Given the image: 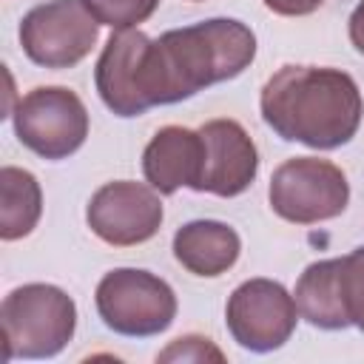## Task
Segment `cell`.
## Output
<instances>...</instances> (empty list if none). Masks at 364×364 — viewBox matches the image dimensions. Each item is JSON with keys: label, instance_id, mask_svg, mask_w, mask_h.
Instances as JSON below:
<instances>
[{"label": "cell", "instance_id": "cell-13", "mask_svg": "<svg viewBox=\"0 0 364 364\" xmlns=\"http://www.w3.org/2000/svg\"><path fill=\"white\" fill-rule=\"evenodd\" d=\"M242 253L239 233L216 219H193L173 233V256L176 262L202 279H213L228 273Z\"/></svg>", "mask_w": 364, "mask_h": 364}, {"label": "cell", "instance_id": "cell-10", "mask_svg": "<svg viewBox=\"0 0 364 364\" xmlns=\"http://www.w3.org/2000/svg\"><path fill=\"white\" fill-rule=\"evenodd\" d=\"M205 156L199 173V193L239 196L245 193L259 171V154L250 134L236 119H210L199 128Z\"/></svg>", "mask_w": 364, "mask_h": 364}, {"label": "cell", "instance_id": "cell-17", "mask_svg": "<svg viewBox=\"0 0 364 364\" xmlns=\"http://www.w3.org/2000/svg\"><path fill=\"white\" fill-rule=\"evenodd\" d=\"M341 296L350 324L364 333V245L341 256Z\"/></svg>", "mask_w": 364, "mask_h": 364}, {"label": "cell", "instance_id": "cell-4", "mask_svg": "<svg viewBox=\"0 0 364 364\" xmlns=\"http://www.w3.org/2000/svg\"><path fill=\"white\" fill-rule=\"evenodd\" d=\"M94 301L102 324L128 338L159 336L176 318V296L171 284L136 267L105 273L97 284Z\"/></svg>", "mask_w": 364, "mask_h": 364}, {"label": "cell", "instance_id": "cell-21", "mask_svg": "<svg viewBox=\"0 0 364 364\" xmlns=\"http://www.w3.org/2000/svg\"><path fill=\"white\" fill-rule=\"evenodd\" d=\"M193 3H199V0H193Z\"/></svg>", "mask_w": 364, "mask_h": 364}, {"label": "cell", "instance_id": "cell-6", "mask_svg": "<svg viewBox=\"0 0 364 364\" xmlns=\"http://www.w3.org/2000/svg\"><path fill=\"white\" fill-rule=\"evenodd\" d=\"M14 134L43 159H65L82 148L88 136V111L65 85H37L17 100Z\"/></svg>", "mask_w": 364, "mask_h": 364}, {"label": "cell", "instance_id": "cell-20", "mask_svg": "<svg viewBox=\"0 0 364 364\" xmlns=\"http://www.w3.org/2000/svg\"><path fill=\"white\" fill-rule=\"evenodd\" d=\"M350 43L355 46L358 54H364V0L350 14Z\"/></svg>", "mask_w": 364, "mask_h": 364}, {"label": "cell", "instance_id": "cell-12", "mask_svg": "<svg viewBox=\"0 0 364 364\" xmlns=\"http://www.w3.org/2000/svg\"><path fill=\"white\" fill-rule=\"evenodd\" d=\"M202 134L182 128V125H165L154 134V139L142 151V173L154 191L162 196L176 193L182 185L193 188L199 185L202 173Z\"/></svg>", "mask_w": 364, "mask_h": 364}, {"label": "cell", "instance_id": "cell-7", "mask_svg": "<svg viewBox=\"0 0 364 364\" xmlns=\"http://www.w3.org/2000/svg\"><path fill=\"white\" fill-rule=\"evenodd\" d=\"M100 37V23L82 0H48L34 6L20 23V46L34 65L71 68L88 57Z\"/></svg>", "mask_w": 364, "mask_h": 364}, {"label": "cell", "instance_id": "cell-18", "mask_svg": "<svg viewBox=\"0 0 364 364\" xmlns=\"http://www.w3.org/2000/svg\"><path fill=\"white\" fill-rule=\"evenodd\" d=\"M205 358H216V361L225 358L222 350H216L205 336H182L171 341L168 350L159 353V361H205Z\"/></svg>", "mask_w": 364, "mask_h": 364}, {"label": "cell", "instance_id": "cell-19", "mask_svg": "<svg viewBox=\"0 0 364 364\" xmlns=\"http://www.w3.org/2000/svg\"><path fill=\"white\" fill-rule=\"evenodd\" d=\"M324 0H264V6L273 11V14H282V17H304V14H313Z\"/></svg>", "mask_w": 364, "mask_h": 364}, {"label": "cell", "instance_id": "cell-1", "mask_svg": "<svg viewBox=\"0 0 364 364\" xmlns=\"http://www.w3.org/2000/svg\"><path fill=\"white\" fill-rule=\"evenodd\" d=\"M256 57V34L230 17L171 28L142 51L145 105H171L196 91L239 77Z\"/></svg>", "mask_w": 364, "mask_h": 364}, {"label": "cell", "instance_id": "cell-5", "mask_svg": "<svg viewBox=\"0 0 364 364\" xmlns=\"http://www.w3.org/2000/svg\"><path fill=\"white\" fill-rule=\"evenodd\" d=\"M276 216L293 225H316L344 213L350 182L338 165L318 156H293L282 162L267 188Z\"/></svg>", "mask_w": 364, "mask_h": 364}, {"label": "cell", "instance_id": "cell-14", "mask_svg": "<svg viewBox=\"0 0 364 364\" xmlns=\"http://www.w3.org/2000/svg\"><path fill=\"white\" fill-rule=\"evenodd\" d=\"M341 259L313 262L296 282V307L299 316L318 330H344L350 327V316L341 296Z\"/></svg>", "mask_w": 364, "mask_h": 364}, {"label": "cell", "instance_id": "cell-3", "mask_svg": "<svg viewBox=\"0 0 364 364\" xmlns=\"http://www.w3.org/2000/svg\"><path fill=\"white\" fill-rule=\"evenodd\" d=\"M6 358H51L74 336V299L43 282L14 287L0 307Z\"/></svg>", "mask_w": 364, "mask_h": 364}, {"label": "cell", "instance_id": "cell-9", "mask_svg": "<svg viewBox=\"0 0 364 364\" xmlns=\"http://www.w3.org/2000/svg\"><path fill=\"white\" fill-rule=\"evenodd\" d=\"M162 202L154 188L131 179L102 185L88 208L85 222L97 239L114 247H134L156 236L162 225Z\"/></svg>", "mask_w": 364, "mask_h": 364}, {"label": "cell", "instance_id": "cell-2", "mask_svg": "<svg viewBox=\"0 0 364 364\" xmlns=\"http://www.w3.org/2000/svg\"><path fill=\"white\" fill-rule=\"evenodd\" d=\"M259 108L276 136L316 151L347 145L364 114L355 80L324 65H282L264 82Z\"/></svg>", "mask_w": 364, "mask_h": 364}, {"label": "cell", "instance_id": "cell-11", "mask_svg": "<svg viewBox=\"0 0 364 364\" xmlns=\"http://www.w3.org/2000/svg\"><path fill=\"white\" fill-rule=\"evenodd\" d=\"M148 40L151 37L136 28L114 31L97 60V94L117 117H139L148 111L142 97V51Z\"/></svg>", "mask_w": 364, "mask_h": 364}, {"label": "cell", "instance_id": "cell-15", "mask_svg": "<svg viewBox=\"0 0 364 364\" xmlns=\"http://www.w3.org/2000/svg\"><path fill=\"white\" fill-rule=\"evenodd\" d=\"M43 213V191L34 173L3 165L0 168V239L14 242L28 236Z\"/></svg>", "mask_w": 364, "mask_h": 364}, {"label": "cell", "instance_id": "cell-8", "mask_svg": "<svg viewBox=\"0 0 364 364\" xmlns=\"http://www.w3.org/2000/svg\"><path fill=\"white\" fill-rule=\"evenodd\" d=\"M296 299L273 279L242 282L225 307V324L233 341L250 353L279 350L296 330Z\"/></svg>", "mask_w": 364, "mask_h": 364}, {"label": "cell", "instance_id": "cell-16", "mask_svg": "<svg viewBox=\"0 0 364 364\" xmlns=\"http://www.w3.org/2000/svg\"><path fill=\"white\" fill-rule=\"evenodd\" d=\"M82 6L94 14L100 26L125 31V28H136L139 23H145L156 11L159 0H82Z\"/></svg>", "mask_w": 364, "mask_h": 364}]
</instances>
